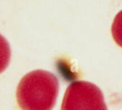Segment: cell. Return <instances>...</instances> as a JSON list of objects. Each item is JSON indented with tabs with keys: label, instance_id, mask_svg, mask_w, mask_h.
<instances>
[{
	"label": "cell",
	"instance_id": "cell-4",
	"mask_svg": "<svg viewBox=\"0 0 122 110\" xmlns=\"http://www.w3.org/2000/svg\"><path fill=\"white\" fill-rule=\"evenodd\" d=\"M111 34L116 44L122 47V10L116 15L113 20Z\"/></svg>",
	"mask_w": 122,
	"mask_h": 110
},
{
	"label": "cell",
	"instance_id": "cell-2",
	"mask_svg": "<svg viewBox=\"0 0 122 110\" xmlns=\"http://www.w3.org/2000/svg\"><path fill=\"white\" fill-rule=\"evenodd\" d=\"M61 110H108L101 90L95 84L76 81L68 87Z\"/></svg>",
	"mask_w": 122,
	"mask_h": 110
},
{
	"label": "cell",
	"instance_id": "cell-3",
	"mask_svg": "<svg viewBox=\"0 0 122 110\" xmlns=\"http://www.w3.org/2000/svg\"><path fill=\"white\" fill-rule=\"evenodd\" d=\"M11 58V49L7 40L0 34V73L7 68Z\"/></svg>",
	"mask_w": 122,
	"mask_h": 110
},
{
	"label": "cell",
	"instance_id": "cell-1",
	"mask_svg": "<svg viewBox=\"0 0 122 110\" xmlns=\"http://www.w3.org/2000/svg\"><path fill=\"white\" fill-rule=\"evenodd\" d=\"M59 91L56 76L44 70L26 74L17 89V101L22 110H52Z\"/></svg>",
	"mask_w": 122,
	"mask_h": 110
}]
</instances>
